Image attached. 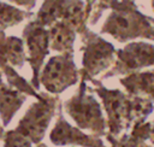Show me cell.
<instances>
[{"mask_svg":"<svg viewBox=\"0 0 154 147\" xmlns=\"http://www.w3.org/2000/svg\"><path fill=\"white\" fill-rule=\"evenodd\" d=\"M41 82L49 92L58 93L77 81V67L73 61V53H63L52 57L46 64Z\"/></svg>","mask_w":154,"mask_h":147,"instance_id":"obj_1","label":"cell"},{"mask_svg":"<svg viewBox=\"0 0 154 147\" xmlns=\"http://www.w3.org/2000/svg\"><path fill=\"white\" fill-rule=\"evenodd\" d=\"M24 43L28 53V60L34 72V82L37 84L38 72L46 55L49 53V31L37 20L30 22L23 31Z\"/></svg>","mask_w":154,"mask_h":147,"instance_id":"obj_2","label":"cell"},{"mask_svg":"<svg viewBox=\"0 0 154 147\" xmlns=\"http://www.w3.org/2000/svg\"><path fill=\"white\" fill-rule=\"evenodd\" d=\"M67 111L82 128L93 130L102 129V117L99 105L91 96H85L81 93L78 96L71 99L66 105Z\"/></svg>","mask_w":154,"mask_h":147,"instance_id":"obj_3","label":"cell"},{"mask_svg":"<svg viewBox=\"0 0 154 147\" xmlns=\"http://www.w3.org/2000/svg\"><path fill=\"white\" fill-rule=\"evenodd\" d=\"M52 112L53 105L52 101L48 99L32 105V107L29 110V112L20 123L19 128L22 133L30 136L32 141H38L42 137L47 124L49 123Z\"/></svg>","mask_w":154,"mask_h":147,"instance_id":"obj_4","label":"cell"},{"mask_svg":"<svg viewBox=\"0 0 154 147\" xmlns=\"http://www.w3.org/2000/svg\"><path fill=\"white\" fill-rule=\"evenodd\" d=\"M112 55V47L102 40H88L83 58V66L87 72L95 75L108 65Z\"/></svg>","mask_w":154,"mask_h":147,"instance_id":"obj_5","label":"cell"},{"mask_svg":"<svg viewBox=\"0 0 154 147\" xmlns=\"http://www.w3.org/2000/svg\"><path fill=\"white\" fill-rule=\"evenodd\" d=\"M49 47L59 52L60 54L63 53H73V42H75V29L60 20L53 24L49 28Z\"/></svg>","mask_w":154,"mask_h":147,"instance_id":"obj_6","label":"cell"},{"mask_svg":"<svg viewBox=\"0 0 154 147\" xmlns=\"http://www.w3.org/2000/svg\"><path fill=\"white\" fill-rule=\"evenodd\" d=\"M66 0H45L37 12V22L43 27H52L61 20Z\"/></svg>","mask_w":154,"mask_h":147,"instance_id":"obj_7","label":"cell"},{"mask_svg":"<svg viewBox=\"0 0 154 147\" xmlns=\"http://www.w3.org/2000/svg\"><path fill=\"white\" fill-rule=\"evenodd\" d=\"M24 98L16 90H11L6 86H0V111L5 123L12 117L17 108L23 102Z\"/></svg>","mask_w":154,"mask_h":147,"instance_id":"obj_8","label":"cell"},{"mask_svg":"<svg viewBox=\"0 0 154 147\" xmlns=\"http://www.w3.org/2000/svg\"><path fill=\"white\" fill-rule=\"evenodd\" d=\"M26 13L16 8L11 5L0 2V29H6L8 27H13L22 20H24Z\"/></svg>","mask_w":154,"mask_h":147,"instance_id":"obj_9","label":"cell"},{"mask_svg":"<svg viewBox=\"0 0 154 147\" xmlns=\"http://www.w3.org/2000/svg\"><path fill=\"white\" fill-rule=\"evenodd\" d=\"M12 1L13 4L18 5V6H23V7H26V8H32L36 4V0H10Z\"/></svg>","mask_w":154,"mask_h":147,"instance_id":"obj_10","label":"cell"},{"mask_svg":"<svg viewBox=\"0 0 154 147\" xmlns=\"http://www.w3.org/2000/svg\"><path fill=\"white\" fill-rule=\"evenodd\" d=\"M0 82H1V75H0Z\"/></svg>","mask_w":154,"mask_h":147,"instance_id":"obj_11","label":"cell"},{"mask_svg":"<svg viewBox=\"0 0 154 147\" xmlns=\"http://www.w3.org/2000/svg\"><path fill=\"white\" fill-rule=\"evenodd\" d=\"M0 135H1V128H0Z\"/></svg>","mask_w":154,"mask_h":147,"instance_id":"obj_12","label":"cell"}]
</instances>
